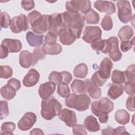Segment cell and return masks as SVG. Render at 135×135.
<instances>
[{
	"label": "cell",
	"instance_id": "cell-1",
	"mask_svg": "<svg viewBox=\"0 0 135 135\" xmlns=\"http://www.w3.org/2000/svg\"><path fill=\"white\" fill-rule=\"evenodd\" d=\"M63 27L69 28L75 35L76 39L81 37V33L85 25V18L82 14L66 11L62 13Z\"/></svg>",
	"mask_w": 135,
	"mask_h": 135
},
{
	"label": "cell",
	"instance_id": "cell-2",
	"mask_svg": "<svg viewBox=\"0 0 135 135\" xmlns=\"http://www.w3.org/2000/svg\"><path fill=\"white\" fill-rule=\"evenodd\" d=\"M61 110V104L53 96L41 102V116L46 120H50L59 115Z\"/></svg>",
	"mask_w": 135,
	"mask_h": 135
},
{
	"label": "cell",
	"instance_id": "cell-3",
	"mask_svg": "<svg viewBox=\"0 0 135 135\" xmlns=\"http://www.w3.org/2000/svg\"><path fill=\"white\" fill-rule=\"evenodd\" d=\"M91 103V99L85 93L76 94H70L65 98V104L69 108L75 109L79 111H84L89 109Z\"/></svg>",
	"mask_w": 135,
	"mask_h": 135
},
{
	"label": "cell",
	"instance_id": "cell-4",
	"mask_svg": "<svg viewBox=\"0 0 135 135\" xmlns=\"http://www.w3.org/2000/svg\"><path fill=\"white\" fill-rule=\"evenodd\" d=\"M113 108V103L106 97H103L99 101H94L91 105V111L97 117L101 113L111 112Z\"/></svg>",
	"mask_w": 135,
	"mask_h": 135
},
{
	"label": "cell",
	"instance_id": "cell-5",
	"mask_svg": "<svg viewBox=\"0 0 135 135\" xmlns=\"http://www.w3.org/2000/svg\"><path fill=\"white\" fill-rule=\"evenodd\" d=\"M65 8L66 11L85 14L91 9V5L88 0H75L66 2Z\"/></svg>",
	"mask_w": 135,
	"mask_h": 135
},
{
	"label": "cell",
	"instance_id": "cell-6",
	"mask_svg": "<svg viewBox=\"0 0 135 135\" xmlns=\"http://www.w3.org/2000/svg\"><path fill=\"white\" fill-rule=\"evenodd\" d=\"M117 5L119 20L123 23H128L132 18V9L130 2L128 1L121 0L118 1Z\"/></svg>",
	"mask_w": 135,
	"mask_h": 135
},
{
	"label": "cell",
	"instance_id": "cell-7",
	"mask_svg": "<svg viewBox=\"0 0 135 135\" xmlns=\"http://www.w3.org/2000/svg\"><path fill=\"white\" fill-rule=\"evenodd\" d=\"M10 29L13 33H18L22 31H26L29 29L28 21L27 16L23 14L14 16L10 24Z\"/></svg>",
	"mask_w": 135,
	"mask_h": 135
},
{
	"label": "cell",
	"instance_id": "cell-8",
	"mask_svg": "<svg viewBox=\"0 0 135 135\" xmlns=\"http://www.w3.org/2000/svg\"><path fill=\"white\" fill-rule=\"evenodd\" d=\"M107 40L108 41V53L110 59L114 62L120 61L122 54L119 49L118 38L115 36H111Z\"/></svg>",
	"mask_w": 135,
	"mask_h": 135
},
{
	"label": "cell",
	"instance_id": "cell-9",
	"mask_svg": "<svg viewBox=\"0 0 135 135\" xmlns=\"http://www.w3.org/2000/svg\"><path fill=\"white\" fill-rule=\"evenodd\" d=\"M102 31L97 26H86L83 32L82 39L87 43H91L93 41L101 38Z\"/></svg>",
	"mask_w": 135,
	"mask_h": 135
},
{
	"label": "cell",
	"instance_id": "cell-10",
	"mask_svg": "<svg viewBox=\"0 0 135 135\" xmlns=\"http://www.w3.org/2000/svg\"><path fill=\"white\" fill-rule=\"evenodd\" d=\"M36 121V114L32 112L25 113L19 120L17 126L22 131H27L30 129Z\"/></svg>",
	"mask_w": 135,
	"mask_h": 135
},
{
	"label": "cell",
	"instance_id": "cell-11",
	"mask_svg": "<svg viewBox=\"0 0 135 135\" xmlns=\"http://www.w3.org/2000/svg\"><path fill=\"white\" fill-rule=\"evenodd\" d=\"M50 26L48 31L53 32L58 35L59 32L63 27V19L61 13H54L50 15Z\"/></svg>",
	"mask_w": 135,
	"mask_h": 135
},
{
	"label": "cell",
	"instance_id": "cell-12",
	"mask_svg": "<svg viewBox=\"0 0 135 135\" xmlns=\"http://www.w3.org/2000/svg\"><path fill=\"white\" fill-rule=\"evenodd\" d=\"M59 41L63 45H70L73 44L76 39L72 31L67 27H63L59 32Z\"/></svg>",
	"mask_w": 135,
	"mask_h": 135
},
{
	"label": "cell",
	"instance_id": "cell-13",
	"mask_svg": "<svg viewBox=\"0 0 135 135\" xmlns=\"http://www.w3.org/2000/svg\"><path fill=\"white\" fill-rule=\"evenodd\" d=\"M59 118L69 127H73L77 122L75 112L68 109H63L62 110L59 115Z\"/></svg>",
	"mask_w": 135,
	"mask_h": 135
},
{
	"label": "cell",
	"instance_id": "cell-14",
	"mask_svg": "<svg viewBox=\"0 0 135 135\" xmlns=\"http://www.w3.org/2000/svg\"><path fill=\"white\" fill-rule=\"evenodd\" d=\"M56 84L52 81H49L41 84L38 89V94L43 100L47 99L54 93Z\"/></svg>",
	"mask_w": 135,
	"mask_h": 135
},
{
	"label": "cell",
	"instance_id": "cell-15",
	"mask_svg": "<svg viewBox=\"0 0 135 135\" xmlns=\"http://www.w3.org/2000/svg\"><path fill=\"white\" fill-rule=\"evenodd\" d=\"M94 7L99 12L102 13H106V14L109 16L115 13L116 10L114 3L109 1H95L94 4Z\"/></svg>",
	"mask_w": 135,
	"mask_h": 135
},
{
	"label": "cell",
	"instance_id": "cell-16",
	"mask_svg": "<svg viewBox=\"0 0 135 135\" xmlns=\"http://www.w3.org/2000/svg\"><path fill=\"white\" fill-rule=\"evenodd\" d=\"M39 79L40 74L38 71L34 69H31L24 77L23 84L26 87H32L37 84Z\"/></svg>",
	"mask_w": 135,
	"mask_h": 135
},
{
	"label": "cell",
	"instance_id": "cell-17",
	"mask_svg": "<svg viewBox=\"0 0 135 135\" xmlns=\"http://www.w3.org/2000/svg\"><path fill=\"white\" fill-rule=\"evenodd\" d=\"M112 68V62L108 57H105L101 62L98 72L102 77L108 79L110 78Z\"/></svg>",
	"mask_w": 135,
	"mask_h": 135
},
{
	"label": "cell",
	"instance_id": "cell-18",
	"mask_svg": "<svg viewBox=\"0 0 135 135\" xmlns=\"http://www.w3.org/2000/svg\"><path fill=\"white\" fill-rule=\"evenodd\" d=\"M2 45L6 46L10 53H17L22 48L21 41L16 39L5 38L2 41Z\"/></svg>",
	"mask_w": 135,
	"mask_h": 135
},
{
	"label": "cell",
	"instance_id": "cell-19",
	"mask_svg": "<svg viewBox=\"0 0 135 135\" xmlns=\"http://www.w3.org/2000/svg\"><path fill=\"white\" fill-rule=\"evenodd\" d=\"M44 35H36L31 31L26 33V38L28 44L32 47H38L43 43Z\"/></svg>",
	"mask_w": 135,
	"mask_h": 135
},
{
	"label": "cell",
	"instance_id": "cell-20",
	"mask_svg": "<svg viewBox=\"0 0 135 135\" xmlns=\"http://www.w3.org/2000/svg\"><path fill=\"white\" fill-rule=\"evenodd\" d=\"M86 84V90L90 97L92 99H97L101 97L102 92L101 89L92 83L89 79H86L85 81Z\"/></svg>",
	"mask_w": 135,
	"mask_h": 135
},
{
	"label": "cell",
	"instance_id": "cell-21",
	"mask_svg": "<svg viewBox=\"0 0 135 135\" xmlns=\"http://www.w3.org/2000/svg\"><path fill=\"white\" fill-rule=\"evenodd\" d=\"M33 55L32 53L27 50H23L19 55V63L23 68H29L32 64Z\"/></svg>",
	"mask_w": 135,
	"mask_h": 135
},
{
	"label": "cell",
	"instance_id": "cell-22",
	"mask_svg": "<svg viewBox=\"0 0 135 135\" xmlns=\"http://www.w3.org/2000/svg\"><path fill=\"white\" fill-rule=\"evenodd\" d=\"M83 123L85 128L90 132H96L100 129V126L97 119L92 115L86 117Z\"/></svg>",
	"mask_w": 135,
	"mask_h": 135
},
{
	"label": "cell",
	"instance_id": "cell-23",
	"mask_svg": "<svg viewBox=\"0 0 135 135\" xmlns=\"http://www.w3.org/2000/svg\"><path fill=\"white\" fill-rule=\"evenodd\" d=\"M123 92V87L121 84H112L109 88L107 95L112 100H115L120 97Z\"/></svg>",
	"mask_w": 135,
	"mask_h": 135
},
{
	"label": "cell",
	"instance_id": "cell-24",
	"mask_svg": "<svg viewBox=\"0 0 135 135\" xmlns=\"http://www.w3.org/2000/svg\"><path fill=\"white\" fill-rule=\"evenodd\" d=\"M91 46L95 51H100L103 53L108 54V42L107 40L98 39L91 43Z\"/></svg>",
	"mask_w": 135,
	"mask_h": 135
},
{
	"label": "cell",
	"instance_id": "cell-25",
	"mask_svg": "<svg viewBox=\"0 0 135 135\" xmlns=\"http://www.w3.org/2000/svg\"><path fill=\"white\" fill-rule=\"evenodd\" d=\"M42 47L45 54L57 55L60 54L62 51V46L57 43L53 44L45 43L43 45Z\"/></svg>",
	"mask_w": 135,
	"mask_h": 135
},
{
	"label": "cell",
	"instance_id": "cell-26",
	"mask_svg": "<svg viewBox=\"0 0 135 135\" xmlns=\"http://www.w3.org/2000/svg\"><path fill=\"white\" fill-rule=\"evenodd\" d=\"M133 34V28L129 25H125L120 29L118 35L121 41H129Z\"/></svg>",
	"mask_w": 135,
	"mask_h": 135
},
{
	"label": "cell",
	"instance_id": "cell-27",
	"mask_svg": "<svg viewBox=\"0 0 135 135\" xmlns=\"http://www.w3.org/2000/svg\"><path fill=\"white\" fill-rule=\"evenodd\" d=\"M114 118L119 124L124 125L130 121L129 113L124 109H120L116 111L114 114Z\"/></svg>",
	"mask_w": 135,
	"mask_h": 135
},
{
	"label": "cell",
	"instance_id": "cell-28",
	"mask_svg": "<svg viewBox=\"0 0 135 135\" xmlns=\"http://www.w3.org/2000/svg\"><path fill=\"white\" fill-rule=\"evenodd\" d=\"M16 91V90L15 89V88L7 84L1 88L0 92L1 96L3 98L10 100L14 98V97L15 96Z\"/></svg>",
	"mask_w": 135,
	"mask_h": 135
},
{
	"label": "cell",
	"instance_id": "cell-29",
	"mask_svg": "<svg viewBox=\"0 0 135 135\" xmlns=\"http://www.w3.org/2000/svg\"><path fill=\"white\" fill-rule=\"evenodd\" d=\"M44 19L41 24L37 27L32 28L34 33L38 34H42L46 32L49 30L50 26V15H43Z\"/></svg>",
	"mask_w": 135,
	"mask_h": 135
},
{
	"label": "cell",
	"instance_id": "cell-30",
	"mask_svg": "<svg viewBox=\"0 0 135 135\" xmlns=\"http://www.w3.org/2000/svg\"><path fill=\"white\" fill-rule=\"evenodd\" d=\"M71 88L73 92L77 93H85L86 92L85 81L78 79L73 80L71 84Z\"/></svg>",
	"mask_w": 135,
	"mask_h": 135
},
{
	"label": "cell",
	"instance_id": "cell-31",
	"mask_svg": "<svg viewBox=\"0 0 135 135\" xmlns=\"http://www.w3.org/2000/svg\"><path fill=\"white\" fill-rule=\"evenodd\" d=\"M84 16L85 21L88 24H98L100 21L99 14L92 9H91L89 12L84 14Z\"/></svg>",
	"mask_w": 135,
	"mask_h": 135
},
{
	"label": "cell",
	"instance_id": "cell-32",
	"mask_svg": "<svg viewBox=\"0 0 135 135\" xmlns=\"http://www.w3.org/2000/svg\"><path fill=\"white\" fill-rule=\"evenodd\" d=\"M88 72L87 65L83 63L78 64L74 68L73 71L74 75L78 78H84Z\"/></svg>",
	"mask_w": 135,
	"mask_h": 135
},
{
	"label": "cell",
	"instance_id": "cell-33",
	"mask_svg": "<svg viewBox=\"0 0 135 135\" xmlns=\"http://www.w3.org/2000/svg\"><path fill=\"white\" fill-rule=\"evenodd\" d=\"M111 80L114 84H122L125 83L126 78L123 71L119 70H114L111 75Z\"/></svg>",
	"mask_w": 135,
	"mask_h": 135
},
{
	"label": "cell",
	"instance_id": "cell-34",
	"mask_svg": "<svg viewBox=\"0 0 135 135\" xmlns=\"http://www.w3.org/2000/svg\"><path fill=\"white\" fill-rule=\"evenodd\" d=\"M33 62L32 66L35 65L38 61L41 60H43L45 57V53L43 51L42 47L38 46L34 49L32 53Z\"/></svg>",
	"mask_w": 135,
	"mask_h": 135
},
{
	"label": "cell",
	"instance_id": "cell-35",
	"mask_svg": "<svg viewBox=\"0 0 135 135\" xmlns=\"http://www.w3.org/2000/svg\"><path fill=\"white\" fill-rule=\"evenodd\" d=\"M15 129V124L12 122H6L3 123L1 126L2 132L1 133L2 135H9L13 134V132Z\"/></svg>",
	"mask_w": 135,
	"mask_h": 135
},
{
	"label": "cell",
	"instance_id": "cell-36",
	"mask_svg": "<svg viewBox=\"0 0 135 135\" xmlns=\"http://www.w3.org/2000/svg\"><path fill=\"white\" fill-rule=\"evenodd\" d=\"M106 79L102 77L99 73L98 71H96L91 77V82L92 83L98 86H101L107 82Z\"/></svg>",
	"mask_w": 135,
	"mask_h": 135
},
{
	"label": "cell",
	"instance_id": "cell-37",
	"mask_svg": "<svg viewBox=\"0 0 135 135\" xmlns=\"http://www.w3.org/2000/svg\"><path fill=\"white\" fill-rule=\"evenodd\" d=\"M134 64L130 65L127 70L124 72L126 82L127 81H132L134 82V75H135V69H134Z\"/></svg>",
	"mask_w": 135,
	"mask_h": 135
},
{
	"label": "cell",
	"instance_id": "cell-38",
	"mask_svg": "<svg viewBox=\"0 0 135 135\" xmlns=\"http://www.w3.org/2000/svg\"><path fill=\"white\" fill-rule=\"evenodd\" d=\"M57 94L62 98H66L70 94V90L68 84L60 83L57 86Z\"/></svg>",
	"mask_w": 135,
	"mask_h": 135
},
{
	"label": "cell",
	"instance_id": "cell-39",
	"mask_svg": "<svg viewBox=\"0 0 135 135\" xmlns=\"http://www.w3.org/2000/svg\"><path fill=\"white\" fill-rule=\"evenodd\" d=\"M102 28L105 31H110L113 27V22L110 16L105 15L102 18L101 23Z\"/></svg>",
	"mask_w": 135,
	"mask_h": 135
},
{
	"label": "cell",
	"instance_id": "cell-40",
	"mask_svg": "<svg viewBox=\"0 0 135 135\" xmlns=\"http://www.w3.org/2000/svg\"><path fill=\"white\" fill-rule=\"evenodd\" d=\"M0 70L1 78L8 79L13 75V70L8 65H1Z\"/></svg>",
	"mask_w": 135,
	"mask_h": 135
},
{
	"label": "cell",
	"instance_id": "cell-41",
	"mask_svg": "<svg viewBox=\"0 0 135 135\" xmlns=\"http://www.w3.org/2000/svg\"><path fill=\"white\" fill-rule=\"evenodd\" d=\"M1 26L2 28H6L10 26L11 20L10 16L7 12H2L1 13Z\"/></svg>",
	"mask_w": 135,
	"mask_h": 135
},
{
	"label": "cell",
	"instance_id": "cell-42",
	"mask_svg": "<svg viewBox=\"0 0 135 135\" xmlns=\"http://www.w3.org/2000/svg\"><path fill=\"white\" fill-rule=\"evenodd\" d=\"M42 15L37 11H33L28 14L27 18L28 23L32 26L36 21H37L41 17H42Z\"/></svg>",
	"mask_w": 135,
	"mask_h": 135
},
{
	"label": "cell",
	"instance_id": "cell-43",
	"mask_svg": "<svg viewBox=\"0 0 135 135\" xmlns=\"http://www.w3.org/2000/svg\"><path fill=\"white\" fill-rule=\"evenodd\" d=\"M49 81L54 82L56 84H59L62 83V76L61 72L57 71H52L49 75Z\"/></svg>",
	"mask_w": 135,
	"mask_h": 135
},
{
	"label": "cell",
	"instance_id": "cell-44",
	"mask_svg": "<svg viewBox=\"0 0 135 135\" xmlns=\"http://www.w3.org/2000/svg\"><path fill=\"white\" fill-rule=\"evenodd\" d=\"M1 119L2 120L7 117L9 114V110L8 107V103L6 101L1 100Z\"/></svg>",
	"mask_w": 135,
	"mask_h": 135
},
{
	"label": "cell",
	"instance_id": "cell-45",
	"mask_svg": "<svg viewBox=\"0 0 135 135\" xmlns=\"http://www.w3.org/2000/svg\"><path fill=\"white\" fill-rule=\"evenodd\" d=\"M58 35L53 32H49L46 34L44 37V42L46 44H53L56 42Z\"/></svg>",
	"mask_w": 135,
	"mask_h": 135
},
{
	"label": "cell",
	"instance_id": "cell-46",
	"mask_svg": "<svg viewBox=\"0 0 135 135\" xmlns=\"http://www.w3.org/2000/svg\"><path fill=\"white\" fill-rule=\"evenodd\" d=\"M125 92L130 95H133L134 91V82L127 81L124 83V89Z\"/></svg>",
	"mask_w": 135,
	"mask_h": 135
},
{
	"label": "cell",
	"instance_id": "cell-47",
	"mask_svg": "<svg viewBox=\"0 0 135 135\" xmlns=\"http://www.w3.org/2000/svg\"><path fill=\"white\" fill-rule=\"evenodd\" d=\"M134 44V38L130 41H121L120 48L123 52H126L130 50Z\"/></svg>",
	"mask_w": 135,
	"mask_h": 135
},
{
	"label": "cell",
	"instance_id": "cell-48",
	"mask_svg": "<svg viewBox=\"0 0 135 135\" xmlns=\"http://www.w3.org/2000/svg\"><path fill=\"white\" fill-rule=\"evenodd\" d=\"M72 131L74 134H87L85 127L82 124H74L72 127Z\"/></svg>",
	"mask_w": 135,
	"mask_h": 135
},
{
	"label": "cell",
	"instance_id": "cell-49",
	"mask_svg": "<svg viewBox=\"0 0 135 135\" xmlns=\"http://www.w3.org/2000/svg\"><path fill=\"white\" fill-rule=\"evenodd\" d=\"M21 4V6L22 7V8L27 11L32 9L35 7L34 2L32 0L22 1Z\"/></svg>",
	"mask_w": 135,
	"mask_h": 135
},
{
	"label": "cell",
	"instance_id": "cell-50",
	"mask_svg": "<svg viewBox=\"0 0 135 135\" xmlns=\"http://www.w3.org/2000/svg\"><path fill=\"white\" fill-rule=\"evenodd\" d=\"M61 73L62 76V81L61 83L69 84L73 78L71 74L67 71H62Z\"/></svg>",
	"mask_w": 135,
	"mask_h": 135
},
{
	"label": "cell",
	"instance_id": "cell-51",
	"mask_svg": "<svg viewBox=\"0 0 135 135\" xmlns=\"http://www.w3.org/2000/svg\"><path fill=\"white\" fill-rule=\"evenodd\" d=\"M134 96L130 95L128 97L126 101V108L127 109L130 111H134Z\"/></svg>",
	"mask_w": 135,
	"mask_h": 135
},
{
	"label": "cell",
	"instance_id": "cell-52",
	"mask_svg": "<svg viewBox=\"0 0 135 135\" xmlns=\"http://www.w3.org/2000/svg\"><path fill=\"white\" fill-rule=\"evenodd\" d=\"M7 84L12 86L14 88H15L16 91L18 90L21 86L20 81L18 79H16L15 78H12L9 80Z\"/></svg>",
	"mask_w": 135,
	"mask_h": 135
},
{
	"label": "cell",
	"instance_id": "cell-53",
	"mask_svg": "<svg viewBox=\"0 0 135 135\" xmlns=\"http://www.w3.org/2000/svg\"><path fill=\"white\" fill-rule=\"evenodd\" d=\"M129 134L127 132L126 128L123 126H119L113 129L112 134Z\"/></svg>",
	"mask_w": 135,
	"mask_h": 135
},
{
	"label": "cell",
	"instance_id": "cell-54",
	"mask_svg": "<svg viewBox=\"0 0 135 135\" xmlns=\"http://www.w3.org/2000/svg\"><path fill=\"white\" fill-rule=\"evenodd\" d=\"M9 51L7 49V48L2 45H1V52H0V58L1 59H5L6 58L8 55V53H9Z\"/></svg>",
	"mask_w": 135,
	"mask_h": 135
},
{
	"label": "cell",
	"instance_id": "cell-55",
	"mask_svg": "<svg viewBox=\"0 0 135 135\" xmlns=\"http://www.w3.org/2000/svg\"><path fill=\"white\" fill-rule=\"evenodd\" d=\"M99 120L100 121V122L102 123H107L108 119H109V115L108 113H100L99 116Z\"/></svg>",
	"mask_w": 135,
	"mask_h": 135
},
{
	"label": "cell",
	"instance_id": "cell-56",
	"mask_svg": "<svg viewBox=\"0 0 135 135\" xmlns=\"http://www.w3.org/2000/svg\"><path fill=\"white\" fill-rule=\"evenodd\" d=\"M113 129H114L113 128H112L110 126H108V127L107 128L102 129L101 130V134H112Z\"/></svg>",
	"mask_w": 135,
	"mask_h": 135
},
{
	"label": "cell",
	"instance_id": "cell-57",
	"mask_svg": "<svg viewBox=\"0 0 135 135\" xmlns=\"http://www.w3.org/2000/svg\"><path fill=\"white\" fill-rule=\"evenodd\" d=\"M31 134H44L42 130L38 128H35L30 132Z\"/></svg>",
	"mask_w": 135,
	"mask_h": 135
}]
</instances>
